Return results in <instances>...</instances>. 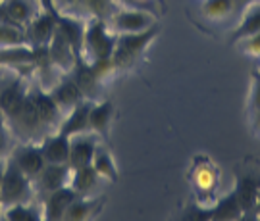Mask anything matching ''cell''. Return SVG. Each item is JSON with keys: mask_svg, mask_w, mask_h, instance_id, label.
Wrapping results in <instances>:
<instances>
[{"mask_svg": "<svg viewBox=\"0 0 260 221\" xmlns=\"http://www.w3.org/2000/svg\"><path fill=\"white\" fill-rule=\"evenodd\" d=\"M241 43V50L247 56H252V58H258L260 60V33H254L251 37L239 41Z\"/></svg>", "mask_w": 260, "mask_h": 221, "instance_id": "28", "label": "cell"}, {"mask_svg": "<svg viewBox=\"0 0 260 221\" xmlns=\"http://www.w3.org/2000/svg\"><path fill=\"white\" fill-rule=\"evenodd\" d=\"M96 208H99V204H96L94 198H91V196H77L74 202L70 204V208L66 210L64 219H72V221L89 219Z\"/></svg>", "mask_w": 260, "mask_h": 221, "instance_id": "22", "label": "cell"}, {"mask_svg": "<svg viewBox=\"0 0 260 221\" xmlns=\"http://www.w3.org/2000/svg\"><path fill=\"white\" fill-rule=\"evenodd\" d=\"M241 213L243 210L235 198V194H230V196L222 198L220 202H216L210 217H214V219H237V217H241Z\"/></svg>", "mask_w": 260, "mask_h": 221, "instance_id": "26", "label": "cell"}, {"mask_svg": "<svg viewBox=\"0 0 260 221\" xmlns=\"http://www.w3.org/2000/svg\"><path fill=\"white\" fill-rule=\"evenodd\" d=\"M27 45L25 29L14 25V23H0V48H12V46Z\"/></svg>", "mask_w": 260, "mask_h": 221, "instance_id": "25", "label": "cell"}, {"mask_svg": "<svg viewBox=\"0 0 260 221\" xmlns=\"http://www.w3.org/2000/svg\"><path fill=\"white\" fill-rule=\"evenodd\" d=\"M0 10H2L0 23H14L23 29L35 18V10H33L31 0H2Z\"/></svg>", "mask_w": 260, "mask_h": 221, "instance_id": "15", "label": "cell"}, {"mask_svg": "<svg viewBox=\"0 0 260 221\" xmlns=\"http://www.w3.org/2000/svg\"><path fill=\"white\" fill-rule=\"evenodd\" d=\"M2 219L8 221H39L45 219L43 215V206L35 200L31 202H19L12 206H2Z\"/></svg>", "mask_w": 260, "mask_h": 221, "instance_id": "18", "label": "cell"}, {"mask_svg": "<svg viewBox=\"0 0 260 221\" xmlns=\"http://www.w3.org/2000/svg\"><path fill=\"white\" fill-rule=\"evenodd\" d=\"M249 108L251 114L260 108V71L256 69L252 73V85H251V98H249Z\"/></svg>", "mask_w": 260, "mask_h": 221, "instance_id": "29", "label": "cell"}, {"mask_svg": "<svg viewBox=\"0 0 260 221\" xmlns=\"http://www.w3.org/2000/svg\"><path fill=\"white\" fill-rule=\"evenodd\" d=\"M260 185H256L252 179H241L237 185V191H235V198L241 206L243 212L247 210H254V204H256V194H258Z\"/></svg>", "mask_w": 260, "mask_h": 221, "instance_id": "24", "label": "cell"}, {"mask_svg": "<svg viewBox=\"0 0 260 221\" xmlns=\"http://www.w3.org/2000/svg\"><path fill=\"white\" fill-rule=\"evenodd\" d=\"M2 167H4V158H0V175H2Z\"/></svg>", "mask_w": 260, "mask_h": 221, "instance_id": "33", "label": "cell"}, {"mask_svg": "<svg viewBox=\"0 0 260 221\" xmlns=\"http://www.w3.org/2000/svg\"><path fill=\"white\" fill-rule=\"evenodd\" d=\"M252 131L260 135V108L256 112H252Z\"/></svg>", "mask_w": 260, "mask_h": 221, "instance_id": "30", "label": "cell"}, {"mask_svg": "<svg viewBox=\"0 0 260 221\" xmlns=\"http://www.w3.org/2000/svg\"><path fill=\"white\" fill-rule=\"evenodd\" d=\"M258 71H260V69H258Z\"/></svg>", "mask_w": 260, "mask_h": 221, "instance_id": "35", "label": "cell"}, {"mask_svg": "<svg viewBox=\"0 0 260 221\" xmlns=\"http://www.w3.org/2000/svg\"><path fill=\"white\" fill-rule=\"evenodd\" d=\"M8 158L25 173V177L31 179V181H35L39 177V173L43 171V167L47 166L39 142H23V144H19L18 148H14L8 154Z\"/></svg>", "mask_w": 260, "mask_h": 221, "instance_id": "6", "label": "cell"}, {"mask_svg": "<svg viewBox=\"0 0 260 221\" xmlns=\"http://www.w3.org/2000/svg\"><path fill=\"white\" fill-rule=\"evenodd\" d=\"M158 27L147 29V31H141V33H121L116 39V46H114V54L112 60L116 62L118 69L123 67H129L137 58H139L145 48L150 45V41L156 37Z\"/></svg>", "mask_w": 260, "mask_h": 221, "instance_id": "3", "label": "cell"}, {"mask_svg": "<svg viewBox=\"0 0 260 221\" xmlns=\"http://www.w3.org/2000/svg\"><path fill=\"white\" fill-rule=\"evenodd\" d=\"M108 27L116 33H141V31H147V29L154 27L156 25V16L150 14L147 10L139 8H120L116 12H112L108 19H106Z\"/></svg>", "mask_w": 260, "mask_h": 221, "instance_id": "4", "label": "cell"}, {"mask_svg": "<svg viewBox=\"0 0 260 221\" xmlns=\"http://www.w3.org/2000/svg\"><path fill=\"white\" fill-rule=\"evenodd\" d=\"M56 27V19L50 14H35V18L29 21L25 25V35H27V45L39 46V48H47L50 39L54 35Z\"/></svg>", "mask_w": 260, "mask_h": 221, "instance_id": "12", "label": "cell"}, {"mask_svg": "<svg viewBox=\"0 0 260 221\" xmlns=\"http://www.w3.org/2000/svg\"><path fill=\"white\" fill-rule=\"evenodd\" d=\"M218 169L212 164H197L193 167V173H191V181L193 187L199 193V196H206V198H212V194L218 189Z\"/></svg>", "mask_w": 260, "mask_h": 221, "instance_id": "16", "label": "cell"}, {"mask_svg": "<svg viewBox=\"0 0 260 221\" xmlns=\"http://www.w3.org/2000/svg\"><path fill=\"white\" fill-rule=\"evenodd\" d=\"M91 166H93L94 171L101 175V179L118 181V167H116V162H114V158H112V154L106 148H103V146L96 148Z\"/></svg>", "mask_w": 260, "mask_h": 221, "instance_id": "21", "label": "cell"}, {"mask_svg": "<svg viewBox=\"0 0 260 221\" xmlns=\"http://www.w3.org/2000/svg\"><path fill=\"white\" fill-rule=\"evenodd\" d=\"M139 2H141V0H139Z\"/></svg>", "mask_w": 260, "mask_h": 221, "instance_id": "34", "label": "cell"}, {"mask_svg": "<svg viewBox=\"0 0 260 221\" xmlns=\"http://www.w3.org/2000/svg\"><path fill=\"white\" fill-rule=\"evenodd\" d=\"M77 198L75 191L66 185L62 189H56L52 193L43 194V200H41V206H43V215L45 219L48 221H58V219H64V213L66 210L70 208V204L74 202Z\"/></svg>", "mask_w": 260, "mask_h": 221, "instance_id": "10", "label": "cell"}, {"mask_svg": "<svg viewBox=\"0 0 260 221\" xmlns=\"http://www.w3.org/2000/svg\"><path fill=\"white\" fill-rule=\"evenodd\" d=\"M35 194L37 191L33 181L25 177V173L8 156L4 158V167L0 175V204L12 206L19 202H31Z\"/></svg>", "mask_w": 260, "mask_h": 221, "instance_id": "2", "label": "cell"}, {"mask_svg": "<svg viewBox=\"0 0 260 221\" xmlns=\"http://www.w3.org/2000/svg\"><path fill=\"white\" fill-rule=\"evenodd\" d=\"M70 177H72L70 164H47L37 179L33 181V185H35L37 194H48L56 189L70 185Z\"/></svg>", "mask_w": 260, "mask_h": 221, "instance_id": "9", "label": "cell"}, {"mask_svg": "<svg viewBox=\"0 0 260 221\" xmlns=\"http://www.w3.org/2000/svg\"><path fill=\"white\" fill-rule=\"evenodd\" d=\"M99 148V135L93 131H85V133H77L70 137V167L77 169V167L91 166L93 156Z\"/></svg>", "mask_w": 260, "mask_h": 221, "instance_id": "7", "label": "cell"}, {"mask_svg": "<svg viewBox=\"0 0 260 221\" xmlns=\"http://www.w3.org/2000/svg\"><path fill=\"white\" fill-rule=\"evenodd\" d=\"M256 2H260V0H235V8H249Z\"/></svg>", "mask_w": 260, "mask_h": 221, "instance_id": "31", "label": "cell"}, {"mask_svg": "<svg viewBox=\"0 0 260 221\" xmlns=\"http://www.w3.org/2000/svg\"><path fill=\"white\" fill-rule=\"evenodd\" d=\"M235 10V0H203L201 12L210 21H220L228 18Z\"/></svg>", "mask_w": 260, "mask_h": 221, "instance_id": "23", "label": "cell"}, {"mask_svg": "<svg viewBox=\"0 0 260 221\" xmlns=\"http://www.w3.org/2000/svg\"><path fill=\"white\" fill-rule=\"evenodd\" d=\"M47 52L50 64L54 65L56 69H60L62 73H70L74 69L77 58H79L75 48L70 43V39L66 37L64 31L60 27H56L54 35H52V39H50V43L47 46Z\"/></svg>", "mask_w": 260, "mask_h": 221, "instance_id": "5", "label": "cell"}, {"mask_svg": "<svg viewBox=\"0 0 260 221\" xmlns=\"http://www.w3.org/2000/svg\"><path fill=\"white\" fill-rule=\"evenodd\" d=\"M47 164H68L70 162V137L62 133H50L39 142Z\"/></svg>", "mask_w": 260, "mask_h": 221, "instance_id": "13", "label": "cell"}, {"mask_svg": "<svg viewBox=\"0 0 260 221\" xmlns=\"http://www.w3.org/2000/svg\"><path fill=\"white\" fill-rule=\"evenodd\" d=\"M91 102L93 100H83L79 102L75 108L64 114V118L60 121L58 133L62 135H77V133H85L89 131V110H91Z\"/></svg>", "mask_w": 260, "mask_h": 221, "instance_id": "14", "label": "cell"}, {"mask_svg": "<svg viewBox=\"0 0 260 221\" xmlns=\"http://www.w3.org/2000/svg\"><path fill=\"white\" fill-rule=\"evenodd\" d=\"M29 91L31 89L23 77H12L10 81L0 83V112L4 114L6 120H10L19 110V106L27 98Z\"/></svg>", "mask_w": 260, "mask_h": 221, "instance_id": "8", "label": "cell"}, {"mask_svg": "<svg viewBox=\"0 0 260 221\" xmlns=\"http://www.w3.org/2000/svg\"><path fill=\"white\" fill-rule=\"evenodd\" d=\"M50 96L56 100V104L60 106V110L68 114V112L75 108L79 102L87 100L85 94L81 92V89L77 87V83L74 81V77L70 73H66V77H60L52 87H50Z\"/></svg>", "mask_w": 260, "mask_h": 221, "instance_id": "11", "label": "cell"}, {"mask_svg": "<svg viewBox=\"0 0 260 221\" xmlns=\"http://www.w3.org/2000/svg\"><path fill=\"white\" fill-rule=\"evenodd\" d=\"M254 33H260V2L247 8V14L243 16L241 23L232 33V41L233 43H239V41L251 37Z\"/></svg>", "mask_w": 260, "mask_h": 221, "instance_id": "20", "label": "cell"}, {"mask_svg": "<svg viewBox=\"0 0 260 221\" xmlns=\"http://www.w3.org/2000/svg\"><path fill=\"white\" fill-rule=\"evenodd\" d=\"M101 181V175L94 171L93 166H85L72 169V177H70V187L75 191L77 196H91L96 185Z\"/></svg>", "mask_w": 260, "mask_h": 221, "instance_id": "19", "label": "cell"}, {"mask_svg": "<svg viewBox=\"0 0 260 221\" xmlns=\"http://www.w3.org/2000/svg\"><path fill=\"white\" fill-rule=\"evenodd\" d=\"M54 8L62 14V16H70V18H81V0H52Z\"/></svg>", "mask_w": 260, "mask_h": 221, "instance_id": "27", "label": "cell"}, {"mask_svg": "<svg viewBox=\"0 0 260 221\" xmlns=\"http://www.w3.org/2000/svg\"><path fill=\"white\" fill-rule=\"evenodd\" d=\"M118 35L108 27L106 19L89 18L83 29V46H81V58L85 62H94L103 58H112L114 46Z\"/></svg>", "mask_w": 260, "mask_h": 221, "instance_id": "1", "label": "cell"}, {"mask_svg": "<svg viewBox=\"0 0 260 221\" xmlns=\"http://www.w3.org/2000/svg\"><path fill=\"white\" fill-rule=\"evenodd\" d=\"M114 120V104L108 100L104 102H91V110H89V131H93L96 135H106L110 129V123Z\"/></svg>", "mask_w": 260, "mask_h": 221, "instance_id": "17", "label": "cell"}, {"mask_svg": "<svg viewBox=\"0 0 260 221\" xmlns=\"http://www.w3.org/2000/svg\"><path fill=\"white\" fill-rule=\"evenodd\" d=\"M254 210L258 212V217H260V189H258V194H256V204H254Z\"/></svg>", "mask_w": 260, "mask_h": 221, "instance_id": "32", "label": "cell"}]
</instances>
